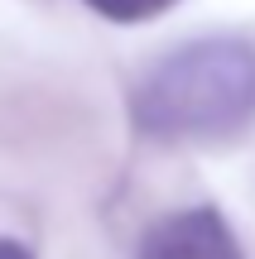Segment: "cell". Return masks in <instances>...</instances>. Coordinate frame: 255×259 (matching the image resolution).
Returning a JSON list of instances; mask_svg holds the SVG:
<instances>
[{
    "instance_id": "cell-1",
    "label": "cell",
    "mask_w": 255,
    "mask_h": 259,
    "mask_svg": "<svg viewBox=\"0 0 255 259\" xmlns=\"http://www.w3.org/2000/svg\"><path fill=\"white\" fill-rule=\"evenodd\" d=\"M130 115L159 139L231 135L255 115V48L246 38H198L144 72Z\"/></svg>"
},
{
    "instance_id": "cell-2",
    "label": "cell",
    "mask_w": 255,
    "mask_h": 259,
    "mask_svg": "<svg viewBox=\"0 0 255 259\" xmlns=\"http://www.w3.org/2000/svg\"><path fill=\"white\" fill-rule=\"evenodd\" d=\"M140 259H241V245L212 206H188L144 231Z\"/></svg>"
},
{
    "instance_id": "cell-4",
    "label": "cell",
    "mask_w": 255,
    "mask_h": 259,
    "mask_svg": "<svg viewBox=\"0 0 255 259\" xmlns=\"http://www.w3.org/2000/svg\"><path fill=\"white\" fill-rule=\"evenodd\" d=\"M0 259H34V254H29L19 240H0Z\"/></svg>"
},
{
    "instance_id": "cell-3",
    "label": "cell",
    "mask_w": 255,
    "mask_h": 259,
    "mask_svg": "<svg viewBox=\"0 0 255 259\" xmlns=\"http://www.w3.org/2000/svg\"><path fill=\"white\" fill-rule=\"evenodd\" d=\"M87 5L101 19H111V24H140V19H154L164 10H173L178 0H87Z\"/></svg>"
}]
</instances>
